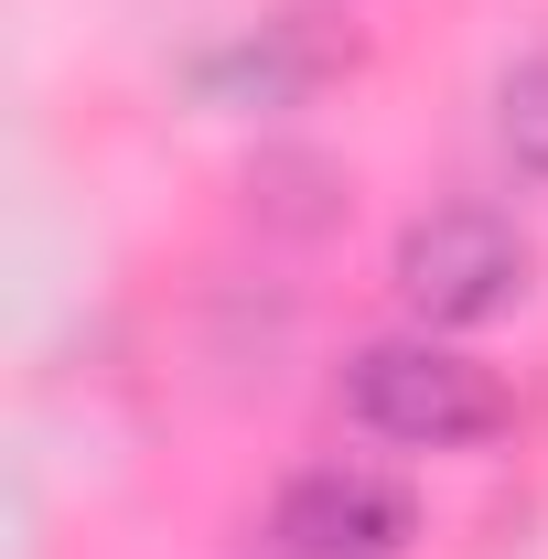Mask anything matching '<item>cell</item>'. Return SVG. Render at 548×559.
Wrapping results in <instances>:
<instances>
[{"mask_svg":"<svg viewBox=\"0 0 548 559\" xmlns=\"http://www.w3.org/2000/svg\"><path fill=\"white\" fill-rule=\"evenodd\" d=\"M344 409L398 452H484L516 430V388L452 334H377L344 366Z\"/></svg>","mask_w":548,"mask_h":559,"instance_id":"1","label":"cell"},{"mask_svg":"<svg viewBox=\"0 0 548 559\" xmlns=\"http://www.w3.org/2000/svg\"><path fill=\"white\" fill-rule=\"evenodd\" d=\"M398 301H409L419 334H484V323H505L516 301H527V280H538V248H527V226L495 205H441L398 226Z\"/></svg>","mask_w":548,"mask_h":559,"instance_id":"2","label":"cell"},{"mask_svg":"<svg viewBox=\"0 0 548 559\" xmlns=\"http://www.w3.org/2000/svg\"><path fill=\"white\" fill-rule=\"evenodd\" d=\"M279 559H409L419 549V495L377 463H312L270 506Z\"/></svg>","mask_w":548,"mask_h":559,"instance_id":"3","label":"cell"},{"mask_svg":"<svg viewBox=\"0 0 548 559\" xmlns=\"http://www.w3.org/2000/svg\"><path fill=\"white\" fill-rule=\"evenodd\" d=\"M495 140H505L516 183H538V194H548V55L505 66V86H495Z\"/></svg>","mask_w":548,"mask_h":559,"instance_id":"4","label":"cell"}]
</instances>
